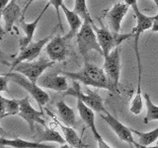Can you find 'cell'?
<instances>
[{"label":"cell","mask_w":158,"mask_h":148,"mask_svg":"<svg viewBox=\"0 0 158 148\" xmlns=\"http://www.w3.org/2000/svg\"><path fill=\"white\" fill-rule=\"evenodd\" d=\"M66 77L70 78L71 80H76L83 83L86 86H92L94 88L106 89L109 91H116L111 81L109 80L107 74L104 68H100L93 63L88 62L85 59L83 67L80 70L75 72L63 71Z\"/></svg>","instance_id":"1"},{"label":"cell","mask_w":158,"mask_h":148,"mask_svg":"<svg viewBox=\"0 0 158 148\" xmlns=\"http://www.w3.org/2000/svg\"><path fill=\"white\" fill-rule=\"evenodd\" d=\"M77 46L79 53L86 59L89 51H96L103 56V51L100 43L98 42L96 32L94 31L92 23L89 21H84L81 29L77 33Z\"/></svg>","instance_id":"2"},{"label":"cell","mask_w":158,"mask_h":148,"mask_svg":"<svg viewBox=\"0 0 158 148\" xmlns=\"http://www.w3.org/2000/svg\"><path fill=\"white\" fill-rule=\"evenodd\" d=\"M2 74L8 76L10 80L18 84L24 90H26L36 100L40 107V110L43 111V107L49 101V95L44 90H43L42 87H40L37 83H34L33 81H31L28 77L23 75V74L16 71L14 72L9 71L7 73H2Z\"/></svg>","instance_id":"3"},{"label":"cell","mask_w":158,"mask_h":148,"mask_svg":"<svg viewBox=\"0 0 158 148\" xmlns=\"http://www.w3.org/2000/svg\"><path fill=\"white\" fill-rule=\"evenodd\" d=\"M92 26L94 28V31L96 32L98 42L101 46L103 56H108L114 48L121 46L123 42L127 41L131 37H133V32L128 34H120L113 32L105 27L98 28L94 23L92 24Z\"/></svg>","instance_id":"4"},{"label":"cell","mask_w":158,"mask_h":148,"mask_svg":"<svg viewBox=\"0 0 158 148\" xmlns=\"http://www.w3.org/2000/svg\"><path fill=\"white\" fill-rule=\"evenodd\" d=\"M64 95H70L76 99L81 100L85 105L90 107L98 113H106L108 111L104 106V102L102 97L95 91L87 89L85 92L81 90V87L76 80H73L72 86L69 87L64 93Z\"/></svg>","instance_id":"5"},{"label":"cell","mask_w":158,"mask_h":148,"mask_svg":"<svg viewBox=\"0 0 158 148\" xmlns=\"http://www.w3.org/2000/svg\"><path fill=\"white\" fill-rule=\"evenodd\" d=\"M54 61L51 59L39 58L32 61H23L15 66L11 71H16L28 77L34 83H37L39 78L48 68H51L54 65Z\"/></svg>","instance_id":"6"},{"label":"cell","mask_w":158,"mask_h":148,"mask_svg":"<svg viewBox=\"0 0 158 148\" xmlns=\"http://www.w3.org/2000/svg\"><path fill=\"white\" fill-rule=\"evenodd\" d=\"M104 70H105L109 80L117 91L121 76V47H115L113 51L104 56Z\"/></svg>","instance_id":"7"},{"label":"cell","mask_w":158,"mask_h":148,"mask_svg":"<svg viewBox=\"0 0 158 148\" xmlns=\"http://www.w3.org/2000/svg\"><path fill=\"white\" fill-rule=\"evenodd\" d=\"M19 101H20L19 116L26 121V122L28 123V125L30 127L31 132L35 131V125H36V123H39V125H43L44 127L47 126V123L43 118L44 112L41 110L37 111L36 109L31 105L29 97L19 99Z\"/></svg>","instance_id":"8"},{"label":"cell","mask_w":158,"mask_h":148,"mask_svg":"<svg viewBox=\"0 0 158 148\" xmlns=\"http://www.w3.org/2000/svg\"><path fill=\"white\" fill-rule=\"evenodd\" d=\"M68 38L67 35L65 36H53L52 39L47 43L46 51L48 58L51 60L56 61H63L65 60L68 56Z\"/></svg>","instance_id":"9"},{"label":"cell","mask_w":158,"mask_h":148,"mask_svg":"<svg viewBox=\"0 0 158 148\" xmlns=\"http://www.w3.org/2000/svg\"><path fill=\"white\" fill-rule=\"evenodd\" d=\"M99 115H100V117L108 123V125L112 128L113 131L116 133L117 136L120 138L121 140L128 143V144H131L135 147L142 148V146L139 143H137L135 140V138H133V132L131 128H128L120 121H118L117 118L114 116H112L109 112L106 113H99Z\"/></svg>","instance_id":"10"},{"label":"cell","mask_w":158,"mask_h":148,"mask_svg":"<svg viewBox=\"0 0 158 148\" xmlns=\"http://www.w3.org/2000/svg\"><path fill=\"white\" fill-rule=\"evenodd\" d=\"M52 37H53V35H49V36L40 39V41L32 42L25 48L20 49L19 54L15 57L14 61L11 64L10 71H11L15 66H17L19 63H21L23 61H32V60H35V59H37L38 56H40V53H41L42 49L47 46V43L51 41Z\"/></svg>","instance_id":"11"},{"label":"cell","mask_w":158,"mask_h":148,"mask_svg":"<svg viewBox=\"0 0 158 148\" xmlns=\"http://www.w3.org/2000/svg\"><path fill=\"white\" fill-rule=\"evenodd\" d=\"M77 110L79 113V117H80L81 121L85 123V125L87 127H89L91 130L94 138L96 139L98 146L100 148H110L111 146L108 145L107 143L104 141L103 137L101 136V134L99 133L98 130L96 128V125H95V113H94V110L90 107H88L87 105H85L81 100L77 99Z\"/></svg>","instance_id":"12"},{"label":"cell","mask_w":158,"mask_h":148,"mask_svg":"<svg viewBox=\"0 0 158 148\" xmlns=\"http://www.w3.org/2000/svg\"><path fill=\"white\" fill-rule=\"evenodd\" d=\"M37 84L44 89H51L56 92H65L69 88L66 76L57 72H47L39 78Z\"/></svg>","instance_id":"13"},{"label":"cell","mask_w":158,"mask_h":148,"mask_svg":"<svg viewBox=\"0 0 158 148\" xmlns=\"http://www.w3.org/2000/svg\"><path fill=\"white\" fill-rule=\"evenodd\" d=\"M130 5L127 3H116L114 6L106 12V19L108 26L111 31L115 33H120L122 21L127 14Z\"/></svg>","instance_id":"14"},{"label":"cell","mask_w":158,"mask_h":148,"mask_svg":"<svg viewBox=\"0 0 158 148\" xmlns=\"http://www.w3.org/2000/svg\"><path fill=\"white\" fill-rule=\"evenodd\" d=\"M1 16L4 21V29L7 33L11 32L15 23H20L21 19L25 17L24 12L17 4V0H11L6 7L1 10Z\"/></svg>","instance_id":"15"},{"label":"cell","mask_w":158,"mask_h":148,"mask_svg":"<svg viewBox=\"0 0 158 148\" xmlns=\"http://www.w3.org/2000/svg\"><path fill=\"white\" fill-rule=\"evenodd\" d=\"M51 6V4L48 3L46 6L44 7V9L42 10V12L40 13L39 16L36 18V20L31 23H27L26 21L24 20V17L21 19V21H20V26H21V28L23 29L24 31V34L25 36L20 38V49H23L25 48L27 46H29L30 43H31L33 42V38H34V34L35 32H36V29L38 27V24L39 22L41 21V19L43 17V15L44 14V12H46V10Z\"/></svg>","instance_id":"16"},{"label":"cell","mask_w":158,"mask_h":148,"mask_svg":"<svg viewBox=\"0 0 158 148\" xmlns=\"http://www.w3.org/2000/svg\"><path fill=\"white\" fill-rule=\"evenodd\" d=\"M46 111L48 112V115L53 118L54 122H56L57 125L60 127L61 131L63 132V136H64V138H65L66 143L68 144L69 147H74V148H90V147H92L91 145H88L82 141V139L77 134V132L73 130V127L65 125L64 123L62 125L61 122H59V121H57V118L54 117L52 113L48 110V109Z\"/></svg>","instance_id":"17"},{"label":"cell","mask_w":158,"mask_h":148,"mask_svg":"<svg viewBox=\"0 0 158 148\" xmlns=\"http://www.w3.org/2000/svg\"><path fill=\"white\" fill-rule=\"evenodd\" d=\"M34 141H37L40 143L44 142H56L58 144H65V138H64L60 133L56 131V130L49 128L48 126H44V130H40L36 134L33 136Z\"/></svg>","instance_id":"18"},{"label":"cell","mask_w":158,"mask_h":148,"mask_svg":"<svg viewBox=\"0 0 158 148\" xmlns=\"http://www.w3.org/2000/svg\"><path fill=\"white\" fill-rule=\"evenodd\" d=\"M61 9L63 10V13L65 15L66 21L69 25V28H70V31H69V33L67 34V36H68V38L72 39V37L76 36L77 33L79 32V30L81 29L82 25L84 23V20L79 16L76 12H74L73 10L68 9L64 3L61 5Z\"/></svg>","instance_id":"19"},{"label":"cell","mask_w":158,"mask_h":148,"mask_svg":"<svg viewBox=\"0 0 158 148\" xmlns=\"http://www.w3.org/2000/svg\"><path fill=\"white\" fill-rule=\"evenodd\" d=\"M0 146H9L14 148H54L52 145L43 144L37 141H27L21 139V138H13V139H9L4 136H1L0 138Z\"/></svg>","instance_id":"20"},{"label":"cell","mask_w":158,"mask_h":148,"mask_svg":"<svg viewBox=\"0 0 158 148\" xmlns=\"http://www.w3.org/2000/svg\"><path fill=\"white\" fill-rule=\"evenodd\" d=\"M58 116L60 117L61 121L65 125L74 127L76 125V115L73 109L70 108L64 101H59L56 104Z\"/></svg>","instance_id":"21"},{"label":"cell","mask_w":158,"mask_h":148,"mask_svg":"<svg viewBox=\"0 0 158 148\" xmlns=\"http://www.w3.org/2000/svg\"><path fill=\"white\" fill-rule=\"evenodd\" d=\"M0 117L19 115L20 112V101L19 99H6L5 97H0Z\"/></svg>","instance_id":"22"},{"label":"cell","mask_w":158,"mask_h":148,"mask_svg":"<svg viewBox=\"0 0 158 148\" xmlns=\"http://www.w3.org/2000/svg\"><path fill=\"white\" fill-rule=\"evenodd\" d=\"M131 130L135 134H136L138 136V138H139L138 143H139L142 147L149 146L150 144H152L153 142L157 141V139H158V127H156L153 130L148 131V132H141V131H137L135 130Z\"/></svg>","instance_id":"23"},{"label":"cell","mask_w":158,"mask_h":148,"mask_svg":"<svg viewBox=\"0 0 158 148\" xmlns=\"http://www.w3.org/2000/svg\"><path fill=\"white\" fill-rule=\"evenodd\" d=\"M143 98L145 100V105L147 109L146 116L144 117V123H148L149 121H158V106H156L155 104H153L151 101L150 96L147 93L143 94Z\"/></svg>","instance_id":"24"},{"label":"cell","mask_w":158,"mask_h":148,"mask_svg":"<svg viewBox=\"0 0 158 148\" xmlns=\"http://www.w3.org/2000/svg\"><path fill=\"white\" fill-rule=\"evenodd\" d=\"M73 11L76 12L84 21H89L92 24L94 23L90 16V13H89L88 7H87V0H75Z\"/></svg>","instance_id":"25"},{"label":"cell","mask_w":158,"mask_h":148,"mask_svg":"<svg viewBox=\"0 0 158 148\" xmlns=\"http://www.w3.org/2000/svg\"><path fill=\"white\" fill-rule=\"evenodd\" d=\"M48 3L52 5V6L54 7L56 11V15H57V19H58V24L59 27L62 30V26H61V20H60V13H59V9L61 8V5L63 4V0H48Z\"/></svg>","instance_id":"26"},{"label":"cell","mask_w":158,"mask_h":148,"mask_svg":"<svg viewBox=\"0 0 158 148\" xmlns=\"http://www.w3.org/2000/svg\"><path fill=\"white\" fill-rule=\"evenodd\" d=\"M10 80L9 77L1 74V77H0V91L1 92H6L8 91V81Z\"/></svg>","instance_id":"27"},{"label":"cell","mask_w":158,"mask_h":148,"mask_svg":"<svg viewBox=\"0 0 158 148\" xmlns=\"http://www.w3.org/2000/svg\"><path fill=\"white\" fill-rule=\"evenodd\" d=\"M152 32H158V13L154 16V20H153V25L151 28Z\"/></svg>","instance_id":"28"},{"label":"cell","mask_w":158,"mask_h":148,"mask_svg":"<svg viewBox=\"0 0 158 148\" xmlns=\"http://www.w3.org/2000/svg\"><path fill=\"white\" fill-rule=\"evenodd\" d=\"M11 1V0H0V8H1V10L3 8L6 7V5Z\"/></svg>","instance_id":"29"},{"label":"cell","mask_w":158,"mask_h":148,"mask_svg":"<svg viewBox=\"0 0 158 148\" xmlns=\"http://www.w3.org/2000/svg\"><path fill=\"white\" fill-rule=\"evenodd\" d=\"M26 1H27V3H26V6H25V8H24V15L25 14H26V11H27V9L29 8V6H30V5H31L34 1H35V0H26Z\"/></svg>","instance_id":"30"},{"label":"cell","mask_w":158,"mask_h":148,"mask_svg":"<svg viewBox=\"0 0 158 148\" xmlns=\"http://www.w3.org/2000/svg\"><path fill=\"white\" fill-rule=\"evenodd\" d=\"M125 1V3L128 4L131 7L132 5H135V4H137V0H123Z\"/></svg>","instance_id":"31"},{"label":"cell","mask_w":158,"mask_h":148,"mask_svg":"<svg viewBox=\"0 0 158 148\" xmlns=\"http://www.w3.org/2000/svg\"><path fill=\"white\" fill-rule=\"evenodd\" d=\"M153 2H154V3L156 4V6H157V8H158V0H153Z\"/></svg>","instance_id":"32"},{"label":"cell","mask_w":158,"mask_h":148,"mask_svg":"<svg viewBox=\"0 0 158 148\" xmlns=\"http://www.w3.org/2000/svg\"><path fill=\"white\" fill-rule=\"evenodd\" d=\"M155 147H158V139H157V141H156V145H155Z\"/></svg>","instance_id":"33"}]
</instances>
